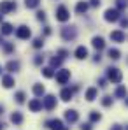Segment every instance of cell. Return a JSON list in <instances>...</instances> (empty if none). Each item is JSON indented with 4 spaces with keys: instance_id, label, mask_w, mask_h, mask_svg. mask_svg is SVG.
<instances>
[{
    "instance_id": "6da1fadb",
    "label": "cell",
    "mask_w": 128,
    "mask_h": 130,
    "mask_svg": "<svg viewBox=\"0 0 128 130\" xmlns=\"http://www.w3.org/2000/svg\"><path fill=\"white\" fill-rule=\"evenodd\" d=\"M107 77H109V81L111 83H121V79H123V74H121V70L119 69H116V67H109L107 69Z\"/></svg>"
},
{
    "instance_id": "7a4b0ae2",
    "label": "cell",
    "mask_w": 128,
    "mask_h": 130,
    "mask_svg": "<svg viewBox=\"0 0 128 130\" xmlns=\"http://www.w3.org/2000/svg\"><path fill=\"white\" fill-rule=\"evenodd\" d=\"M14 9H16V2L14 0H4V2H0V14L2 16L4 14H9Z\"/></svg>"
},
{
    "instance_id": "3957f363",
    "label": "cell",
    "mask_w": 128,
    "mask_h": 130,
    "mask_svg": "<svg viewBox=\"0 0 128 130\" xmlns=\"http://www.w3.org/2000/svg\"><path fill=\"white\" fill-rule=\"evenodd\" d=\"M68 79H70V70L62 69V70L56 72V83H58V85H65Z\"/></svg>"
},
{
    "instance_id": "277c9868",
    "label": "cell",
    "mask_w": 128,
    "mask_h": 130,
    "mask_svg": "<svg viewBox=\"0 0 128 130\" xmlns=\"http://www.w3.org/2000/svg\"><path fill=\"white\" fill-rule=\"evenodd\" d=\"M68 18H70V14H68L67 7H65V5H60V7L56 9V20L65 23V21H68Z\"/></svg>"
},
{
    "instance_id": "5b68a950",
    "label": "cell",
    "mask_w": 128,
    "mask_h": 130,
    "mask_svg": "<svg viewBox=\"0 0 128 130\" xmlns=\"http://www.w3.org/2000/svg\"><path fill=\"white\" fill-rule=\"evenodd\" d=\"M76 28H72V26H65L62 28V37H63L65 41H72V39H76Z\"/></svg>"
},
{
    "instance_id": "8992f818",
    "label": "cell",
    "mask_w": 128,
    "mask_h": 130,
    "mask_svg": "<svg viewBox=\"0 0 128 130\" xmlns=\"http://www.w3.org/2000/svg\"><path fill=\"white\" fill-rule=\"evenodd\" d=\"M42 102V107L47 109V111H51V109L56 106V99H54V95H47V97H44V100H41Z\"/></svg>"
},
{
    "instance_id": "52a82bcc",
    "label": "cell",
    "mask_w": 128,
    "mask_h": 130,
    "mask_svg": "<svg viewBox=\"0 0 128 130\" xmlns=\"http://www.w3.org/2000/svg\"><path fill=\"white\" fill-rule=\"evenodd\" d=\"M119 14H121V12L116 11V9H107L104 18H105V21H118V20H119Z\"/></svg>"
},
{
    "instance_id": "ba28073f",
    "label": "cell",
    "mask_w": 128,
    "mask_h": 130,
    "mask_svg": "<svg viewBox=\"0 0 128 130\" xmlns=\"http://www.w3.org/2000/svg\"><path fill=\"white\" fill-rule=\"evenodd\" d=\"M30 35H32V32H30V28L25 26V25L20 26V28L16 30V37H18V39H28Z\"/></svg>"
},
{
    "instance_id": "9c48e42d",
    "label": "cell",
    "mask_w": 128,
    "mask_h": 130,
    "mask_svg": "<svg viewBox=\"0 0 128 130\" xmlns=\"http://www.w3.org/2000/svg\"><path fill=\"white\" fill-rule=\"evenodd\" d=\"M46 125H47L51 130H68V128H65V127H63L62 120H51V121H47Z\"/></svg>"
},
{
    "instance_id": "30bf717a",
    "label": "cell",
    "mask_w": 128,
    "mask_h": 130,
    "mask_svg": "<svg viewBox=\"0 0 128 130\" xmlns=\"http://www.w3.org/2000/svg\"><path fill=\"white\" fill-rule=\"evenodd\" d=\"M77 118H79L77 111H74V109H68V111H65V120H67L68 123H76V121H77Z\"/></svg>"
},
{
    "instance_id": "8fae6325",
    "label": "cell",
    "mask_w": 128,
    "mask_h": 130,
    "mask_svg": "<svg viewBox=\"0 0 128 130\" xmlns=\"http://www.w3.org/2000/svg\"><path fill=\"white\" fill-rule=\"evenodd\" d=\"M111 39H112L114 42H123V41H125L123 30H114V32H111Z\"/></svg>"
},
{
    "instance_id": "7c38bea8",
    "label": "cell",
    "mask_w": 128,
    "mask_h": 130,
    "mask_svg": "<svg viewBox=\"0 0 128 130\" xmlns=\"http://www.w3.org/2000/svg\"><path fill=\"white\" fill-rule=\"evenodd\" d=\"M28 107L32 109L33 112H37V111H41V109H42V102H41L39 99H33V100H30V104H28Z\"/></svg>"
},
{
    "instance_id": "4fadbf2b",
    "label": "cell",
    "mask_w": 128,
    "mask_h": 130,
    "mask_svg": "<svg viewBox=\"0 0 128 130\" xmlns=\"http://www.w3.org/2000/svg\"><path fill=\"white\" fill-rule=\"evenodd\" d=\"M91 44H93V47H95V49H98V51L105 47V42H104V39H102V37H93Z\"/></svg>"
},
{
    "instance_id": "5bb4252c",
    "label": "cell",
    "mask_w": 128,
    "mask_h": 130,
    "mask_svg": "<svg viewBox=\"0 0 128 130\" xmlns=\"http://www.w3.org/2000/svg\"><path fill=\"white\" fill-rule=\"evenodd\" d=\"M2 85H4V88H12L14 86V77L12 76H4L2 77Z\"/></svg>"
},
{
    "instance_id": "9a60e30c",
    "label": "cell",
    "mask_w": 128,
    "mask_h": 130,
    "mask_svg": "<svg viewBox=\"0 0 128 130\" xmlns=\"http://www.w3.org/2000/svg\"><path fill=\"white\" fill-rule=\"evenodd\" d=\"M88 7H89L88 2H79V4L76 5V12H77V14H84L86 11H88Z\"/></svg>"
},
{
    "instance_id": "2e32d148",
    "label": "cell",
    "mask_w": 128,
    "mask_h": 130,
    "mask_svg": "<svg viewBox=\"0 0 128 130\" xmlns=\"http://www.w3.org/2000/svg\"><path fill=\"white\" fill-rule=\"evenodd\" d=\"M88 56V49H86L84 46H79L77 49H76V58H79V60H83Z\"/></svg>"
},
{
    "instance_id": "e0dca14e",
    "label": "cell",
    "mask_w": 128,
    "mask_h": 130,
    "mask_svg": "<svg viewBox=\"0 0 128 130\" xmlns=\"http://www.w3.org/2000/svg\"><path fill=\"white\" fill-rule=\"evenodd\" d=\"M60 97H62V100L68 102V100L72 99V90H70V88H63V90H62V93H60Z\"/></svg>"
},
{
    "instance_id": "ac0fdd59",
    "label": "cell",
    "mask_w": 128,
    "mask_h": 130,
    "mask_svg": "<svg viewBox=\"0 0 128 130\" xmlns=\"http://www.w3.org/2000/svg\"><path fill=\"white\" fill-rule=\"evenodd\" d=\"M0 32H2L4 35H9V34H12V25H11V23H2V26H0Z\"/></svg>"
},
{
    "instance_id": "d6986e66",
    "label": "cell",
    "mask_w": 128,
    "mask_h": 130,
    "mask_svg": "<svg viewBox=\"0 0 128 130\" xmlns=\"http://www.w3.org/2000/svg\"><path fill=\"white\" fill-rule=\"evenodd\" d=\"M97 99V88H88L86 90V100H95Z\"/></svg>"
},
{
    "instance_id": "ffe728a7",
    "label": "cell",
    "mask_w": 128,
    "mask_h": 130,
    "mask_svg": "<svg viewBox=\"0 0 128 130\" xmlns=\"http://www.w3.org/2000/svg\"><path fill=\"white\" fill-rule=\"evenodd\" d=\"M7 70H9V72H16V70H20V62H18V60H11V62L7 63Z\"/></svg>"
},
{
    "instance_id": "44dd1931",
    "label": "cell",
    "mask_w": 128,
    "mask_h": 130,
    "mask_svg": "<svg viewBox=\"0 0 128 130\" xmlns=\"http://www.w3.org/2000/svg\"><path fill=\"white\" fill-rule=\"evenodd\" d=\"M11 121H12L14 125H21V123H23L21 112H12V116H11Z\"/></svg>"
},
{
    "instance_id": "7402d4cb",
    "label": "cell",
    "mask_w": 128,
    "mask_h": 130,
    "mask_svg": "<svg viewBox=\"0 0 128 130\" xmlns=\"http://www.w3.org/2000/svg\"><path fill=\"white\" fill-rule=\"evenodd\" d=\"M125 95H126V90L123 85H119V86L116 88V97H119V99H125Z\"/></svg>"
},
{
    "instance_id": "603a6c76",
    "label": "cell",
    "mask_w": 128,
    "mask_h": 130,
    "mask_svg": "<svg viewBox=\"0 0 128 130\" xmlns=\"http://www.w3.org/2000/svg\"><path fill=\"white\" fill-rule=\"evenodd\" d=\"M25 4H26L28 9H35V7H39L41 0H25Z\"/></svg>"
},
{
    "instance_id": "cb8c5ba5",
    "label": "cell",
    "mask_w": 128,
    "mask_h": 130,
    "mask_svg": "<svg viewBox=\"0 0 128 130\" xmlns=\"http://www.w3.org/2000/svg\"><path fill=\"white\" fill-rule=\"evenodd\" d=\"M100 118H102L100 112H97V111H91V112H89V121H91V123H93V121H100Z\"/></svg>"
},
{
    "instance_id": "d4e9b609",
    "label": "cell",
    "mask_w": 128,
    "mask_h": 130,
    "mask_svg": "<svg viewBox=\"0 0 128 130\" xmlns=\"http://www.w3.org/2000/svg\"><path fill=\"white\" fill-rule=\"evenodd\" d=\"M116 7H118L116 11H119V12L125 11L126 9V0H116Z\"/></svg>"
},
{
    "instance_id": "484cf974",
    "label": "cell",
    "mask_w": 128,
    "mask_h": 130,
    "mask_svg": "<svg viewBox=\"0 0 128 130\" xmlns=\"http://www.w3.org/2000/svg\"><path fill=\"white\" fill-rule=\"evenodd\" d=\"M42 74H44V77H53L54 76V70L51 67H46V69H42Z\"/></svg>"
},
{
    "instance_id": "4316f807",
    "label": "cell",
    "mask_w": 128,
    "mask_h": 130,
    "mask_svg": "<svg viewBox=\"0 0 128 130\" xmlns=\"http://www.w3.org/2000/svg\"><path fill=\"white\" fill-rule=\"evenodd\" d=\"M33 93H35L37 97H41L44 93V85H35V86H33Z\"/></svg>"
},
{
    "instance_id": "83f0119b",
    "label": "cell",
    "mask_w": 128,
    "mask_h": 130,
    "mask_svg": "<svg viewBox=\"0 0 128 130\" xmlns=\"http://www.w3.org/2000/svg\"><path fill=\"white\" fill-rule=\"evenodd\" d=\"M119 55H121V53H119L118 49H112V47L109 49V56H111L112 60H118V58H119Z\"/></svg>"
},
{
    "instance_id": "f1b7e54d",
    "label": "cell",
    "mask_w": 128,
    "mask_h": 130,
    "mask_svg": "<svg viewBox=\"0 0 128 130\" xmlns=\"http://www.w3.org/2000/svg\"><path fill=\"white\" fill-rule=\"evenodd\" d=\"M16 102H18V104H23V102H25V93H23V91H18V93H16Z\"/></svg>"
},
{
    "instance_id": "f546056e",
    "label": "cell",
    "mask_w": 128,
    "mask_h": 130,
    "mask_svg": "<svg viewBox=\"0 0 128 130\" xmlns=\"http://www.w3.org/2000/svg\"><path fill=\"white\" fill-rule=\"evenodd\" d=\"M51 65H53V67H60V65H62V58H56V56H54V58L51 60Z\"/></svg>"
},
{
    "instance_id": "4dcf8cb0",
    "label": "cell",
    "mask_w": 128,
    "mask_h": 130,
    "mask_svg": "<svg viewBox=\"0 0 128 130\" xmlns=\"http://www.w3.org/2000/svg\"><path fill=\"white\" fill-rule=\"evenodd\" d=\"M102 104H104L105 107H109V106L112 104V99H111V97H104V99H102Z\"/></svg>"
},
{
    "instance_id": "1f68e13d",
    "label": "cell",
    "mask_w": 128,
    "mask_h": 130,
    "mask_svg": "<svg viewBox=\"0 0 128 130\" xmlns=\"http://www.w3.org/2000/svg\"><path fill=\"white\" fill-rule=\"evenodd\" d=\"M42 44H44L42 39H35V41H33V47H37V49H39V47H42Z\"/></svg>"
},
{
    "instance_id": "d6a6232c",
    "label": "cell",
    "mask_w": 128,
    "mask_h": 130,
    "mask_svg": "<svg viewBox=\"0 0 128 130\" xmlns=\"http://www.w3.org/2000/svg\"><path fill=\"white\" fill-rule=\"evenodd\" d=\"M37 20H41V21L46 20V12H44V11H39V12H37Z\"/></svg>"
},
{
    "instance_id": "836d02e7",
    "label": "cell",
    "mask_w": 128,
    "mask_h": 130,
    "mask_svg": "<svg viewBox=\"0 0 128 130\" xmlns=\"http://www.w3.org/2000/svg\"><path fill=\"white\" fill-rule=\"evenodd\" d=\"M4 49H5L7 53H11V51L14 49V46H12V44H5V42H4Z\"/></svg>"
},
{
    "instance_id": "e575fe53",
    "label": "cell",
    "mask_w": 128,
    "mask_h": 130,
    "mask_svg": "<svg viewBox=\"0 0 128 130\" xmlns=\"http://www.w3.org/2000/svg\"><path fill=\"white\" fill-rule=\"evenodd\" d=\"M42 60H44L42 56H41V55H37V56H35V60H33V62H35V65H41V63H42Z\"/></svg>"
},
{
    "instance_id": "d590c367",
    "label": "cell",
    "mask_w": 128,
    "mask_h": 130,
    "mask_svg": "<svg viewBox=\"0 0 128 130\" xmlns=\"http://www.w3.org/2000/svg\"><path fill=\"white\" fill-rule=\"evenodd\" d=\"M81 130H91V123H83L81 125Z\"/></svg>"
},
{
    "instance_id": "8d00e7d4",
    "label": "cell",
    "mask_w": 128,
    "mask_h": 130,
    "mask_svg": "<svg viewBox=\"0 0 128 130\" xmlns=\"http://www.w3.org/2000/svg\"><path fill=\"white\" fill-rule=\"evenodd\" d=\"M58 55H60V58H62V60H63L65 56H67V55H68V53H67V51H65V49H60V51H58Z\"/></svg>"
},
{
    "instance_id": "74e56055",
    "label": "cell",
    "mask_w": 128,
    "mask_h": 130,
    "mask_svg": "<svg viewBox=\"0 0 128 130\" xmlns=\"http://www.w3.org/2000/svg\"><path fill=\"white\" fill-rule=\"evenodd\" d=\"M89 4H91V5H93V7H97V5H100V0H91V2H89Z\"/></svg>"
},
{
    "instance_id": "f35d334b",
    "label": "cell",
    "mask_w": 128,
    "mask_h": 130,
    "mask_svg": "<svg viewBox=\"0 0 128 130\" xmlns=\"http://www.w3.org/2000/svg\"><path fill=\"white\" fill-rule=\"evenodd\" d=\"M128 25V20H125V18H123V20H121V26H123V28H125V26H126Z\"/></svg>"
},
{
    "instance_id": "ab89813d",
    "label": "cell",
    "mask_w": 128,
    "mask_h": 130,
    "mask_svg": "<svg viewBox=\"0 0 128 130\" xmlns=\"http://www.w3.org/2000/svg\"><path fill=\"white\" fill-rule=\"evenodd\" d=\"M98 85L104 88V86H105V79H100V81H98Z\"/></svg>"
},
{
    "instance_id": "60d3db41",
    "label": "cell",
    "mask_w": 128,
    "mask_h": 130,
    "mask_svg": "<svg viewBox=\"0 0 128 130\" xmlns=\"http://www.w3.org/2000/svg\"><path fill=\"white\" fill-rule=\"evenodd\" d=\"M112 130H121V127H119V125H114V127H112Z\"/></svg>"
},
{
    "instance_id": "b9f144b4",
    "label": "cell",
    "mask_w": 128,
    "mask_h": 130,
    "mask_svg": "<svg viewBox=\"0 0 128 130\" xmlns=\"http://www.w3.org/2000/svg\"><path fill=\"white\" fill-rule=\"evenodd\" d=\"M2 111H4V109H2V106H0V114H2Z\"/></svg>"
},
{
    "instance_id": "7bdbcfd3",
    "label": "cell",
    "mask_w": 128,
    "mask_h": 130,
    "mask_svg": "<svg viewBox=\"0 0 128 130\" xmlns=\"http://www.w3.org/2000/svg\"><path fill=\"white\" fill-rule=\"evenodd\" d=\"M2 128H4V125H2V123H0V130H2Z\"/></svg>"
},
{
    "instance_id": "ee69618b",
    "label": "cell",
    "mask_w": 128,
    "mask_h": 130,
    "mask_svg": "<svg viewBox=\"0 0 128 130\" xmlns=\"http://www.w3.org/2000/svg\"><path fill=\"white\" fill-rule=\"evenodd\" d=\"M0 21H2V14H0Z\"/></svg>"
},
{
    "instance_id": "f6af8a7d",
    "label": "cell",
    "mask_w": 128,
    "mask_h": 130,
    "mask_svg": "<svg viewBox=\"0 0 128 130\" xmlns=\"http://www.w3.org/2000/svg\"><path fill=\"white\" fill-rule=\"evenodd\" d=\"M0 72H2V65H0Z\"/></svg>"
}]
</instances>
